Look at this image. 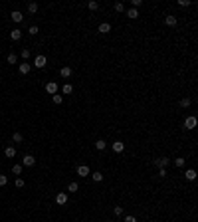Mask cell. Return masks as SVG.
I'll list each match as a JSON object with an SVG mask.
<instances>
[{
  "label": "cell",
  "mask_w": 198,
  "mask_h": 222,
  "mask_svg": "<svg viewBox=\"0 0 198 222\" xmlns=\"http://www.w3.org/2000/svg\"><path fill=\"white\" fill-rule=\"evenodd\" d=\"M155 167H159V169H166V167L170 165V159L169 157H159V159H155Z\"/></svg>",
  "instance_id": "6da1fadb"
},
{
  "label": "cell",
  "mask_w": 198,
  "mask_h": 222,
  "mask_svg": "<svg viewBox=\"0 0 198 222\" xmlns=\"http://www.w3.org/2000/svg\"><path fill=\"white\" fill-rule=\"evenodd\" d=\"M196 117H192V115H190V117H186L184 119V129H188V131H192L194 127H196Z\"/></svg>",
  "instance_id": "7a4b0ae2"
},
{
  "label": "cell",
  "mask_w": 198,
  "mask_h": 222,
  "mask_svg": "<svg viewBox=\"0 0 198 222\" xmlns=\"http://www.w3.org/2000/svg\"><path fill=\"white\" fill-rule=\"evenodd\" d=\"M77 175H79L81 179H85V177L91 175V169H89L87 165H79V167H77Z\"/></svg>",
  "instance_id": "3957f363"
},
{
  "label": "cell",
  "mask_w": 198,
  "mask_h": 222,
  "mask_svg": "<svg viewBox=\"0 0 198 222\" xmlns=\"http://www.w3.org/2000/svg\"><path fill=\"white\" fill-rule=\"evenodd\" d=\"M46 64H48L46 56H38V58H36V60H34V66L38 67V70H42V67H46Z\"/></svg>",
  "instance_id": "277c9868"
},
{
  "label": "cell",
  "mask_w": 198,
  "mask_h": 222,
  "mask_svg": "<svg viewBox=\"0 0 198 222\" xmlns=\"http://www.w3.org/2000/svg\"><path fill=\"white\" fill-rule=\"evenodd\" d=\"M36 165V159H34L32 155H24V159H22V167H34Z\"/></svg>",
  "instance_id": "5b68a950"
},
{
  "label": "cell",
  "mask_w": 198,
  "mask_h": 222,
  "mask_svg": "<svg viewBox=\"0 0 198 222\" xmlns=\"http://www.w3.org/2000/svg\"><path fill=\"white\" fill-rule=\"evenodd\" d=\"M46 91L50 95H56L57 93V83L56 81H50V83H46Z\"/></svg>",
  "instance_id": "8992f818"
},
{
  "label": "cell",
  "mask_w": 198,
  "mask_h": 222,
  "mask_svg": "<svg viewBox=\"0 0 198 222\" xmlns=\"http://www.w3.org/2000/svg\"><path fill=\"white\" fill-rule=\"evenodd\" d=\"M22 38V30H12V32H10V40H12V42H18V40Z\"/></svg>",
  "instance_id": "52a82bcc"
},
{
  "label": "cell",
  "mask_w": 198,
  "mask_h": 222,
  "mask_svg": "<svg viewBox=\"0 0 198 222\" xmlns=\"http://www.w3.org/2000/svg\"><path fill=\"white\" fill-rule=\"evenodd\" d=\"M18 70H20V73H24V76H26V73H30L32 66H30L28 61H24V64H20V66H18Z\"/></svg>",
  "instance_id": "ba28073f"
},
{
  "label": "cell",
  "mask_w": 198,
  "mask_h": 222,
  "mask_svg": "<svg viewBox=\"0 0 198 222\" xmlns=\"http://www.w3.org/2000/svg\"><path fill=\"white\" fill-rule=\"evenodd\" d=\"M109 32H111V24L109 22L99 24V34H109Z\"/></svg>",
  "instance_id": "9c48e42d"
},
{
  "label": "cell",
  "mask_w": 198,
  "mask_h": 222,
  "mask_svg": "<svg viewBox=\"0 0 198 222\" xmlns=\"http://www.w3.org/2000/svg\"><path fill=\"white\" fill-rule=\"evenodd\" d=\"M56 202L57 204H66L67 202V194L66 192H57L56 194Z\"/></svg>",
  "instance_id": "30bf717a"
},
{
  "label": "cell",
  "mask_w": 198,
  "mask_h": 222,
  "mask_svg": "<svg viewBox=\"0 0 198 222\" xmlns=\"http://www.w3.org/2000/svg\"><path fill=\"white\" fill-rule=\"evenodd\" d=\"M113 151L115 153H123V151H125V143H123V141H115L113 143Z\"/></svg>",
  "instance_id": "8fae6325"
},
{
  "label": "cell",
  "mask_w": 198,
  "mask_h": 222,
  "mask_svg": "<svg viewBox=\"0 0 198 222\" xmlns=\"http://www.w3.org/2000/svg\"><path fill=\"white\" fill-rule=\"evenodd\" d=\"M4 155L8 157V159H14V157H16V149H14L12 145H10V147H6V149H4Z\"/></svg>",
  "instance_id": "7c38bea8"
},
{
  "label": "cell",
  "mask_w": 198,
  "mask_h": 222,
  "mask_svg": "<svg viewBox=\"0 0 198 222\" xmlns=\"http://www.w3.org/2000/svg\"><path fill=\"white\" fill-rule=\"evenodd\" d=\"M10 16H12L14 22H22V20H24V14H22V12H18V10H12V14H10Z\"/></svg>",
  "instance_id": "4fadbf2b"
},
{
  "label": "cell",
  "mask_w": 198,
  "mask_h": 222,
  "mask_svg": "<svg viewBox=\"0 0 198 222\" xmlns=\"http://www.w3.org/2000/svg\"><path fill=\"white\" fill-rule=\"evenodd\" d=\"M176 22H178V20H176V16H172V14H169L165 18V24L166 26H176Z\"/></svg>",
  "instance_id": "5bb4252c"
},
{
  "label": "cell",
  "mask_w": 198,
  "mask_h": 222,
  "mask_svg": "<svg viewBox=\"0 0 198 222\" xmlns=\"http://www.w3.org/2000/svg\"><path fill=\"white\" fill-rule=\"evenodd\" d=\"M105 147H107V141H105V139H97V141H95V149H97V151H103Z\"/></svg>",
  "instance_id": "9a60e30c"
},
{
  "label": "cell",
  "mask_w": 198,
  "mask_h": 222,
  "mask_svg": "<svg viewBox=\"0 0 198 222\" xmlns=\"http://www.w3.org/2000/svg\"><path fill=\"white\" fill-rule=\"evenodd\" d=\"M60 76H61V77H70V76H71V67H70V66H63V67L60 70Z\"/></svg>",
  "instance_id": "2e32d148"
},
{
  "label": "cell",
  "mask_w": 198,
  "mask_h": 222,
  "mask_svg": "<svg viewBox=\"0 0 198 222\" xmlns=\"http://www.w3.org/2000/svg\"><path fill=\"white\" fill-rule=\"evenodd\" d=\"M127 18H131V20L139 18V10H137V8H131V10H127Z\"/></svg>",
  "instance_id": "e0dca14e"
},
{
  "label": "cell",
  "mask_w": 198,
  "mask_h": 222,
  "mask_svg": "<svg viewBox=\"0 0 198 222\" xmlns=\"http://www.w3.org/2000/svg\"><path fill=\"white\" fill-rule=\"evenodd\" d=\"M184 177H186L188 180H194V179H196V170H194V169H188L186 173H184Z\"/></svg>",
  "instance_id": "ac0fdd59"
},
{
  "label": "cell",
  "mask_w": 198,
  "mask_h": 222,
  "mask_svg": "<svg viewBox=\"0 0 198 222\" xmlns=\"http://www.w3.org/2000/svg\"><path fill=\"white\" fill-rule=\"evenodd\" d=\"M91 179H93L95 183H101V180H103V175H101L99 170H95V173H91Z\"/></svg>",
  "instance_id": "d6986e66"
},
{
  "label": "cell",
  "mask_w": 198,
  "mask_h": 222,
  "mask_svg": "<svg viewBox=\"0 0 198 222\" xmlns=\"http://www.w3.org/2000/svg\"><path fill=\"white\" fill-rule=\"evenodd\" d=\"M71 91H73V87H71V83H66V85H63V87H61V93H63V95H70Z\"/></svg>",
  "instance_id": "ffe728a7"
},
{
  "label": "cell",
  "mask_w": 198,
  "mask_h": 222,
  "mask_svg": "<svg viewBox=\"0 0 198 222\" xmlns=\"http://www.w3.org/2000/svg\"><path fill=\"white\" fill-rule=\"evenodd\" d=\"M67 190H70V192H77V190H79V184H77V183H70V184H67Z\"/></svg>",
  "instance_id": "44dd1931"
},
{
  "label": "cell",
  "mask_w": 198,
  "mask_h": 222,
  "mask_svg": "<svg viewBox=\"0 0 198 222\" xmlns=\"http://www.w3.org/2000/svg\"><path fill=\"white\" fill-rule=\"evenodd\" d=\"M87 8H89L91 12H93V10H97V8H99V2H95V0H89V2H87Z\"/></svg>",
  "instance_id": "7402d4cb"
},
{
  "label": "cell",
  "mask_w": 198,
  "mask_h": 222,
  "mask_svg": "<svg viewBox=\"0 0 198 222\" xmlns=\"http://www.w3.org/2000/svg\"><path fill=\"white\" fill-rule=\"evenodd\" d=\"M12 141H14V143H22V141H24V137H22V133H18V131H16V133H14V135H12Z\"/></svg>",
  "instance_id": "603a6c76"
},
{
  "label": "cell",
  "mask_w": 198,
  "mask_h": 222,
  "mask_svg": "<svg viewBox=\"0 0 198 222\" xmlns=\"http://www.w3.org/2000/svg\"><path fill=\"white\" fill-rule=\"evenodd\" d=\"M28 12H30V14L38 12V4H36V2H30V4H28Z\"/></svg>",
  "instance_id": "cb8c5ba5"
},
{
  "label": "cell",
  "mask_w": 198,
  "mask_h": 222,
  "mask_svg": "<svg viewBox=\"0 0 198 222\" xmlns=\"http://www.w3.org/2000/svg\"><path fill=\"white\" fill-rule=\"evenodd\" d=\"M6 60H8V64H16V61H18V56H16V54H8Z\"/></svg>",
  "instance_id": "d4e9b609"
},
{
  "label": "cell",
  "mask_w": 198,
  "mask_h": 222,
  "mask_svg": "<svg viewBox=\"0 0 198 222\" xmlns=\"http://www.w3.org/2000/svg\"><path fill=\"white\" fill-rule=\"evenodd\" d=\"M190 103H192V99H190V97H182V99H180V105H182V107H188Z\"/></svg>",
  "instance_id": "484cf974"
},
{
  "label": "cell",
  "mask_w": 198,
  "mask_h": 222,
  "mask_svg": "<svg viewBox=\"0 0 198 222\" xmlns=\"http://www.w3.org/2000/svg\"><path fill=\"white\" fill-rule=\"evenodd\" d=\"M113 8L117 10V12H125V4H123V2H115Z\"/></svg>",
  "instance_id": "4316f807"
},
{
  "label": "cell",
  "mask_w": 198,
  "mask_h": 222,
  "mask_svg": "<svg viewBox=\"0 0 198 222\" xmlns=\"http://www.w3.org/2000/svg\"><path fill=\"white\" fill-rule=\"evenodd\" d=\"M52 99H54V103H57V105H60V103H61V101H63V95H60V93H56V95H54V97H52Z\"/></svg>",
  "instance_id": "83f0119b"
},
{
  "label": "cell",
  "mask_w": 198,
  "mask_h": 222,
  "mask_svg": "<svg viewBox=\"0 0 198 222\" xmlns=\"http://www.w3.org/2000/svg\"><path fill=\"white\" fill-rule=\"evenodd\" d=\"M38 32H40V30H38V26H30V28H28V34H30V36H36Z\"/></svg>",
  "instance_id": "f1b7e54d"
},
{
  "label": "cell",
  "mask_w": 198,
  "mask_h": 222,
  "mask_svg": "<svg viewBox=\"0 0 198 222\" xmlns=\"http://www.w3.org/2000/svg\"><path fill=\"white\" fill-rule=\"evenodd\" d=\"M12 173L14 175H22V165H14L12 167Z\"/></svg>",
  "instance_id": "f546056e"
},
{
  "label": "cell",
  "mask_w": 198,
  "mask_h": 222,
  "mask_svg": "<svg viewBox=\"0 0 198 222\" xmlns=\"http://www.w3.org/2000/svg\"><path fill=\"white\" fill-rule=\"evenodd\" d=\"M175 165L176 167H184V157H176V159H175Z\"/></svg>",
  "instance_id": "4dcf8cb0"
},
{
  "label": "cell",
  "mask_w": 198,
  "mask_h": 222,
  "mask_svg": "<svg viewBox=\"0 0 198 222\" xmlns=\"http://www.w3.org/2000/svg\"><path fill=\"white\" fill-rule=\"evenodd\" d=\"M20 56H22L24 60H28V58H30V50H28V48H24L22 52H20Z\"/></svg>",
  "instance_id": "1f68e13d"
},
{
  "label": "cell",
  "mask_w": 198,
  "mask_h": 222,
  "mask_svg": "<svg viewBox=\"0 0 198 222\" xmlns=\"http://www.w3.org/2000/svg\"><path fill=\"white\" fill-rule=\"evenodd\" d=\"M6 183H8V177H6V175H0V186H6Z\"/></svg>",
  "instance_id": "d6a6232c"
},
{
  "label": "cell",
  "mask_w": 198,
  "mask_h": 222,
  "mask_svg": "<svg viewBox=\"0 0 198 222\" xmlns=\"http://www.w3.org/2000/svg\"><path fill=\"white\" fill-rule=\"evenodd\" d=\"M113 212H115V216H121V214H123V206H115Z\"/></svg>",
  "instance_id": "836d02e7"
},
{
  "label": "cell",
  "mask_w": 198,
  "mask_h": 222,
  "mask_svg": "<svg viewBox=\"0 0 198 222\" xmlns=\"http://www.w3.org/2000/svg\"><path fill=\"white\" fill-rule=\"evenodd\" d=\"M14 184H16V189H22V186H24V180H22V179H16Z\"/></svg>",
  "instance_id": "e575fe53"
},
{
  "label": "cell",
  "mask_w": 198,
  "mask_h": 222,
  "mask_svg": "<svg viewBox=\"0 0 198 222\" xmlns=\"http://www.w3.org/2000/svg\"><path fill=\"white\" fill-rule=\"evenodd\" d=\"M143 0H133V8H141Z\"/></svg>",
  "instance_id": "d590c367"
},
{
  "label": "cell",
  "mask_w": 198,
  "mask_h": 222,
  "mask_svg": "<svg viewBox=\"0 0 198 222\" xmlns=\"http://www.w3.org/2000/svg\"><path fill=\"white\" fill-rule=\"evenodd\" d=\"M159 177H160V179H165V177H166V169H159Z\"/></svg>",
  "instance_id": "8d00e7d4"
},
{
  "label": "cell",
  "mask_w": 198,
  "mask_h": 222,
  "mask_svg": "<svg viewBox=\"0 0 198 222\" xmlns=\"http://www.w3.org/2000/svg\"><path fill=\"white\" fill-rule=\"evenodd\" d=\"M123 222H137V218H135V216H125Z\"/></svg>",
  "instance_id": "74e56055"
},
{
  "label": "cell",
  "mask_w": 198,
  "mask_h": 222,
  "mask_svg": "<svg viewBox=\"0 0 198 222\" xmlns=\"http://www.w3.org/2000/svg\"><path fill=\"white\" fill-rule=\"evenodd\" d=\"M178 6H190V0H180Z\"/></svg>",
  "instance_id": "f35d334b"
},
{
  "label": "cell",
  "mask_w": 198,
  "mask_h": 222,
  "mask_svg": "<svg viewBox=\"0 0 198 222\" xmlns=\"http://www.w3.org/2000/svg\"><path fill=\"white\" fill-rule=\"evenodd\" d=\"M107 222H113V220H107Z\"/></svg>",
  "instance_id": "ab89813d"
}]
</instances>
